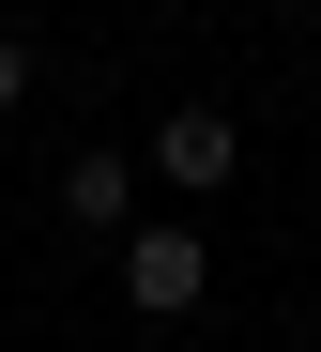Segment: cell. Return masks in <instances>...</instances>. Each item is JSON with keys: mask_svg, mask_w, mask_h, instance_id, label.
Returning a JSON list of instances; mask_svg holds the SVG:
<instances>
[{"mask_svg": "<svg viewBox=\"0 0 321 352\" xmlns=\"http://www.w3.org/2000/svg\"><path fill=\"white\" fill-rule=\"evenodd\" d=\"M122 307H138V322H199V307H214V245H199V214L122 230Z\"/></svg>", "mask_w": 321, "mask_h": 352, "instance_id": "1", "label": "cell"}, {"mask_svg": "<svg viewBox=\"0 0 321 352\" xmlns=\"http://www.w3.org/2000/svg\"><path fill=\"white\" fill-rule=\"evenodd\" d=\"M138 168H153L168 199H230L245 184V123H230V107H168V123L138 138Z\"/></svg>", "mask_w": 321, "mask_h": 352, "instance_id": "2", "label": "cell"}, {"mask_svg": "<svg viewBox=\"0 0 321 352\" xmlns=\"http://www.w3.org/2000/svg\"><path fill=\"white\" fill-rule=\"evenodd\" d=\"M61 230L77 245H122L138 230V153H61Z\"/></svg>", "mask_w": 321, "mask_h": 352, "instance_id": "3", "label": "cell"}, {"mask_svg": "<svg viewBox=\"0 0 321 352\" xmlns=\"http://www.w3.org/2000/svg\"><path fill=\"white\" fill-rule=\"evenodd\" d=\"M31 107V31H0V123Z\"/></svg>", "mask_w": 321, "mask_h": 352, "instance_id": "4", "label": "cell"}]
</instances>
